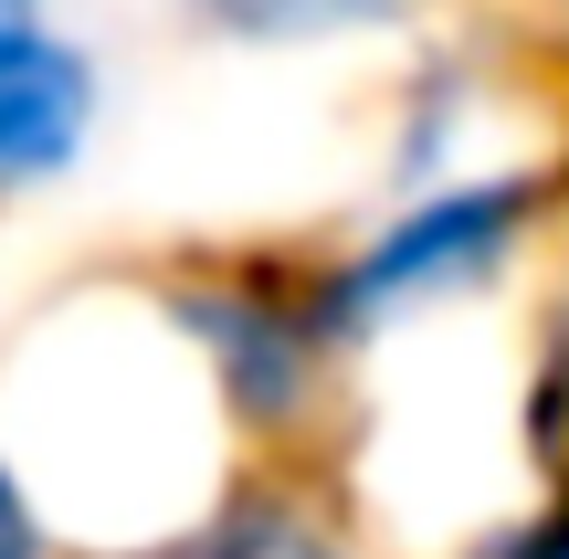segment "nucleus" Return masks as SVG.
Returning <instances> with one entry per match:
<instances>
[{
  "mask_svg": "<svg viewBox=\"0 0 569 559\" xmlns=\"http://www.w3.org/2000/svg\"><path fill=\"white\" fill-rule=\"evenodd\" d=\"M127 307L180 370L222 465H348L369 370L327 328L306 243L284 232L169 243L127 274Z\"/></svg>",
  "mask_w": 569,
  "mask_h": 559,
  "instance_id": "nucleus-1",
  "label": "nucleus"
},
{
  "mask_svg": "<svg viewBox=\"0 0 569 559\" xmlns=\"http://www.w3.org/2000/svg\"><path fill=\"white\" fill-rule=\"evenodd\" d=\"M559 243H569V180L538 138L422 190H369L348 222L306 232V274H317L338 349L380 370V359L422 349L443 328H475L496 307L517 317V296L538 286Z\"/></svg>",
  "mask_w": 569,
  "mask_h": 559,
  "instance_id": "nucleus-2",
  "label": "nucleus"
},
{
  "mask_svg": "<svg viewBox=\"0 0 569 559\" xmlns=\"http://www.w3.org/2000/svg\"><path fill=\"white\" fill-rule=\"evenodd\" d=\"M74 559H401L348 465H222L169 518L74 539Z\"/></svg>",
  "mask_w": 569,
  "mask_h": 559,
  "instance_id": "nucleus-3",
  "label": "nucleus"
},
{
  "mask_svg": "<svg viewBox=\"0 0 569 559\" xmlns=\"http://www.w3.org/2000/svg\"><path fill=\"white\" fill-rule=\"evenodd\" d=\"M517 138V63L507 42L465 32V21H432L422 42H401L380 74V106H369V190H422L453 180V169H486Z\"/></svg>",
  "mask_w": 569,
  "mask_h": 559,
  "instance_id": "nucleus-4",
  "label": "nucleus"
},
{
  "mask_svg": "<svg viewBox=\"0 0 569 559\" xmlns=\"http://www.w3.org/2000/svg\"><path fill=\"white\" fill-rule=\"evenodd\" d=\"M117 127V63L74 11L0 21V222L63 201L106 159Z\"/></svg>",
  "mask_w": 569,
  "mask_h": 559,
  "instance_id": "nucleus-5",
  "label": "nucleus"
},
{
  "mask_svg": "<svg viewBox=\"0 0 569 559\" xmlns=\"http://www.w3.org/2000/svg\"><path fill=\"white\" fill-rule=\"evenodd\" d=\"M201 53L232 63H327V53H401L453 0H159Z\"/></svg>",
  "mask_w": 569,
  "mask_h": 559,
  "instance_id": "nucleus-6",
  "label": "nucleus"
},
{
  "mask_svg": "<svg viewBox=\"0 0 569 559\" xmlns=\"http://www.w3.org/2000/svg\"><path fill=\"white\" fill-rule=\"evenodd\" d=\"M496 443H507L517 497L569 507V243L538 264L507 328V380H496Z\"/></svg>",
  "mask_w": 569,
  "mask_h": 559,
  "instance_id": "nucleus-7",
  "label": "nucleus"
},
{
  "mask_svg": "<svg viewBox=\"0 0 569 559\" xmlns=\"http://www.w3.org/2000/svg\"><path fill=\"white\" fill-rule=\"evenodd\" d=\"M422 559H569V507H549V497L475 507V518H465V528H443Z\"/></svg>",
  "mask_w": 569,
  "mask_h": 559,
  "instance_id": "nucleus-8",
  "label": "nucleus"
},
{
  "mask_svg": "<svg viewBox=\"0 0 569 559\" xmlns=\"http://www.w3.org/2000/svg\"><path fill=\"white\" fill-rule=\"evenodd\" d=\"M0 559H74V518L53 507V486L21 455L11 422H0Z\"/></svg>",
  "mask_w": 569,
  "mask_h": 559,
  "instance_id": "nucleus-9",
  "label": "nucleus"
},
{
  "mask_svg": "<svg viewBox=\"0 0 569 559\" xmlns=\"http://www.w3.org/2000/svg\"><path fill=\"white\" fill-rule=\"evenodd\" d=\"M549 159H559V180H569V117H559V127H549Z\"/></svg>",
  "mask_w": 569,
  "mask_h": 559,
  "instance_id": "nucleus-10",
  "label": "nucleus"
},
{
  "mask_svg": "<svg viewBox=\"0 0 569 559\" xmlns=\"http://www.w3.org/2000/svg\"><path fill=\"white\" fill-rule=\"evenodd\" d=\"M21 11H63V0H0V21H21Z\"/></svg>",
  "mask_w": 569,
  "mask_h": 559,
  "instance_id": "nucleus-11",
  "label": "nucleus"
}]
</instances>
